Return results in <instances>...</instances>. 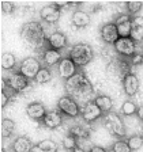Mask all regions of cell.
Segmentation results:
<instances>
[{"label": "cell", "instance_id": "7402d4cb", "mask_svg": "<svg viewBox=\"0 0 143 152\" xmlns=\"http://www.w3.org/2000/svg\"><path fill=\"white\" fill-rule=\"evenodd\" d=\"M57 142L53 141L51 139H46V140H42L40 141L38 144H35L33 147V151L32 152H57Z\"/></svg>", "mask_w": 143, "mask_h": 152}, {"label": "cell", "instance_id": "8992f818", "mask_svg": "<svg viewBox=\"0 0 143 152\" xmlns=\"http://www.w3.org/2000/svg\"><path fill=\"white\" fill-rule=\"evenodd\" d=\"M41 68V64L35 57H26L19 65V72L23 76H26L29 80H34Z\"/></svg>", "mask_w": 143, "mask_h": 152}, {"label": "cell", "instance_id": "8fae6325", "mask_svg": "<svg viewBox=\"0 0 143 152\" xmlns=\"http://www.w3.org/2000/svg\"><path fill=\"white\" fill-rule=\"evenodd\" d=\"M114 25L117 27V33L120 38L131 37V28H132V18L128 14H121L116 18Z\"/></svg>", "mask_w": 143, "mask_h": 152}, {"label": "cell", "instance_id": "d590c367", "mask_svg": "<svg viewBox=\"0 0 143 152\" xmlns=\"http://www.w3.org/2000/svg\"><path fill=\"white\" fill-rule=\"evenodd\" d=\"M138 117L140 118V120L143 121V106H140V107H138Z\"/></svg>", "mask_w": 143, "mask_h": 152}, {"label": "cell", "instance_id": "d6986e66", "mask_svg": "<svg viewBox=\"0 0 143 152\" xmlns=\"http://www.w3.org/2000/svg\"><path fill=\"white\" fill-rule=\"evenodd\" d=\"M63 60L61 53L59 50H55L51 48H46L42 53V61L46 64L48 66H53V65H59V63Z\"/></svg>", "mask_w": 143, "mask_h": 152}, {"label": "cell", "instance_id": "e0dca14e", "mask_svg": "<svg viewBox=\"0 0 143 152\" xmlns=\"http://www.w3.org/2000/svg\"><path fill=\"white\" fill-rule=\"evenodd\" d=\"M42 124L49 129H56V128L61 126V124H63V114L59 110L48 111L45 118L42 120Z\"/></svg>", "mask_w": 143, "mask_h": 152}, {"label": "cell", "instance_id": "1f68e13d", "mask_svg": "<svg viewBox=\"0 0 143 152\" xmlns=\"http://www.w3.org/2000/svg\"><path fill=\"white\" fill-rule=\"evenodd\" d=\"M112 151L113 152H132L131 148L128 147L127 141H124V140H117V141L114 142L113 145H112Z\"/></svg>", "mask_w": 143, "mask_h": 152}, {"label": "cell", "instance_id": "44dd1931", "mask_svg": "<svg viewBox=\"0 0 143 152\" xmlns=\"http://www.w3.org/2000/svg\"><path fill=\"white\" fill-rule=\"evenodd\" d=\"M90 15L82 10H76L75 12L72 14V25L78 28L86 27V26L90 25Z\"/></svg>", "mask_w": 143, "mask_h": 152}, {"label": "cell", "instance_id": "4316f807", "mask_svg": "<svg viewBox=\"0 0 143 152\" xmlns=\"http://www.w3.org/2000/svg\"><path fill=\"white\" fill-rule=\"evenodd\" d=\"M52 79V72L49 71V68H45V66H42L41 69H40V72L37 73V76H35V83H38V84H45V83L51 82Z\"/></svg>", "mask_w": 143, "mask_h": 152}, {"label": "cell", "instance_id": "8d00e7d4", "mask_svg": "<svg viewBox=\"0 0 143 152\" xmlns=\"http://www.w3.org/2000/svg\"><path fill=\"white\" fill-rule=\"evenodd\" d=\"M71 152H86V151H85V149H82L80 147H76V148L74 149V151H71Z\"/></svg>", "mask_w": 143, "mask_h": 152}, {"label": "cell", "instance_id": "5bb4252c", "mask_svg": "<svg viewBox=\"0 0 143 152\" xmlns=\"http://www.w3.org/2000/svg\"><path fill=\"white\" fill-rule=\"evenodd\" d=\"M101 38L105 44H116L119 38V33H117V27L114 23H105L101 27Z\"/></svg>", "mask_w": 143, "mask_h": 152}, {"label": "cell", "instance_id": "484cf974", "mask_svg": "<svg viewBox=\"0 0 143 152\" xmlns=\"http://www.w3.org/2000/svg\"><path fill=\"white\" fill-rule=\"evenodd\" d=\"M70 133L72 136H75L78 140L89 139V136H90V130L87 128H85L83 125H74L70 129Z\"/></svg>", "mask_w": 143, "mask_h": 152}, {"label": "cell", "instance_id": "ffe728a7", "mask_svg": "<svg viewBox=\"0 0 143 152\" xmlns=\"http://www.w3.org/2000/svg\"><path fill=\"white\" fill-rule=\"evenodd\" d=\"M33 144L32 141L25 136H19L14 140L13 142V151L14 152H32L33 151Z\"/></svg>", "mask_w": 143, "mask_h": 152}, {"label": "cell", "instance_id": "836d02e7", "mask_svg": "<svg viewBox=\"0 0 143 152\" xmlns=\"http://www.w3.org/2000/svg\"><path fill=\"white\" fill-rule=\"evenodd\" d=\"M10 99H11V94L7 92L4 88H1V91H0V107L1 109L6 107L7 104H8Z\"/></svg>", "mask_w": 143, "mask_h": 152}, {"label": "cell", "instance_id": "277c9868", "mask_svg": "<svg viewBox=\"0 0 143 152\" xmlns=\"http://www.w3.org/2000/svg\"><path fill=\"white\" fill-rule=\"evenodd\" d=\"M105 126L116 137H124L127 134V129H125V125H124L123 120L114 111L105 114Z\"/></svg>", "mask_w": 143, "mask_h": 152}, {"label": "cell", "instance_id": "83f0119b", "mask_svg": "<svg viewBox=\"0 0 143 152\" xmlns=\"http://www.w3.org/2000/svg\"><path fill=\"white\" fill-rule=\"evenodd\" d=\"M125 7H127V14L131 18H133V16H138V12L142 10L143 1H127Z\"/></svg>", "mask_w": 143, "mask_h": 152}, {"label": "cell", "instance_id": "52a82bcc", "mask_svg": "<svg viewBox=\"0 0 143 152\" xmlns=\"http://www.w3.org/2000/svg\"><path fill=\"white\" fill-rule=\"evenodd\" d=\"M6 84L8 88H11V91H14L16 94V92L25 91L29 86H30V80L18 71V72H14L8 76V79L6 80Z\"/></svg>", "mask_w": 143, "mask_h": 152}, {"label": "cell", "instance_id": "3957f363", "mask_svg": "<svg viewBox=\"0 0 143 152\" xmlns=\"http://www.w3.org/2000/svg\"><path fill=\"white\" fill-rule=\"evenodd\" d=\"M94 57L93 48L89 44H76L71 48L70 58L78 66H86Z\"/></svg>", "mask_w": 143, "mask_h": 152}, {"label": "cell", "instance_id": "4fadbf2b", "mask_svg": "<svg viewBox=\"0 0 143 152\" xmlns=\"http://www.w3.org/2000/svg\"><path fill=\"white\" fill-rule=\"evenodd\" d=\"M60 15H61V10L57 6H55L53 3L48 4V6L42 7L40 10V16H41L42 20H45L46 23H52V25L60 19Z\"/></svg>", "mask_w": 143, "mask_h": 152}, {"label": "cell", "instance_id": "30bf717a", "mask_svg": "<svg viewBox=\"0 0 143 152\" xmlns=\"http://www.w3.org/2000/svg\"><path fill=\"white\" fill-rule=\"evenodd\" d=\"M80 115H82V118H83V121H85V122L90 124V122L97 121L98 118H101L102 115H104V113H102L101 109L95 104L94 101H89L87 103L85 104V106H83Z\"/></svg>", "mask_w": 143, "mask_h": 152}, {"label": "cell", "instance_id": "d6a6232c", "mask_svg": "<svg viewBox=\"0 0 143 152\" xmlns=\"http://www.w3.org/2000/svg\"><path fill=\"white\" fill-rule=\"evenodd\" d=\"M0 8L4 14H13L15 10V3L11 0H1L0 1Z\"/></svg>", "mask_w": 143, "mask_h": 152}, {"label": "cell", "instance_id": "74e56055", "mask_svg": "<svg viewBox=\"0 0 143 152\" xmlns=\"http://www.w3.org/2000/svg\"><path fill=\"white\" fill-rule=\"evenodd\" d=\"M1 152H6V151H4V149H1Z\"/></svg>", "mask_w": 143, "mask_h": 152}, {"label": "cell", "instance_id": "9a60e30c", "mask_svg": "<svg viewBox=\"0 0 143 152\" xmlns=\"http://www.w3.org/2000/svg\"><path fill=\"white\" fill-rule=\"evenodd\" d=\"M26 113L32 120L34 121H42L46 115V109L42 103L40 102H33V103H29L27 107H26Z\"/></svg>", "mask_w": 143, "mask_h": 152}, {"label": "cell", "instance_id": "4dcf8cb0", "mask_svg": "<svg viewBox=\"0 0 143 152\" xmlns=\"http://www.w3.org/2000/svg\"><path fill=\"white\" fill-rule=\"evenodd\" d=\"M63 147L67 151H74V149L78 147V139H76L75 136H72L71 133H68L63 139Z\"/></svg>", "mask_w": 143, "mask_h": 152}, {"label": "cell", "instance_id": "5b68a950", "mask_svg": "<svg viewBox=\"0 0 143 152\" xmlns=\"http://www.w3.org/2000/svg\"><path fill=\"white\" fill-rule=\"evenodd\" d=\"M57 110L60 111L63 115L70 117V118H75L82 113L78 102H76L74 98H71L70 95L61 96V98L57 101Z\"/></svg>", "mask_w": 143, "mask_h": 152}, {"label": "cell", "instance_id": "f546056e", "mask_svg": "<svg viewBox=\"0 0 143 152\" xmlns=\"http://www.w3.org/2000/svg\"><path fill=\"white\" fill-rule=\"evenodd\" d=\"M121 113L124 115H133L138 113V106L132 101H125L121 104Z\"/></svg>", "mask_w": 143, "mask_h": 152}, {"label": "cell", "instance_id": "7a4b0ae2", "mask_svg": "<svg viewBox=\"0 0 143 152\" xmlns=\"http://www.w3.org/2000/svg\"><path fill=\"white\" fill-rule=\"evenodd\" d=\"M66 90L68 94L74 96H86L93 92V86L85 73L78 72L66 82Z\"/></svg>", "mask_w": 143, "mask_h": 152}, {"label": "cell", "instance_id": "9c48e42d", "mask_svg": "<svg viewBox=\"0 0 143 152\" xmlns=\"http://www.w3.org/2000/svg\"><path fill=\"white\" fill-rule=\"evenodd\" d=\"M57 71H59V75H60L61 79H64L67 82L68 79H71L72 76H75L78 73V65L71 60L70 57H63V60L57 65Z\"/></svg>", "mask_w": 143, "mask_h": 152}, {"label": "cell", "instance_id": "ac0fdd59", "mask_svg": "<svg viewBox=\"0 0 143 152\" xmlns=\"http://www.w3.org/2000/svg\"><path fill=\"white\" fill-rule=\"evenodd\" d=\"M131 38L135 42L143 41V16L138 15L132 18V28H131Z\"/></svg>", "mask_w": 143, "mask_h": 152}, {"label": "cell", "instance_id": "cb8c5ba5", "mask_svg": "<svg viewBox=\"0 0 143 152\" xmlns=\"http://www.w3.org/2000/svg\"><path fill=\"white\" fill-rule=\"evenodd\" d=\"M14 129H15V122L10 118H3L1 124H0V132H1V137L6 139L13 134Z\"/></svg>", "mask_w": 143, "mask_h": 152}, {"label": "cell", "instance_id": "603a6c76", "mask_svg": "<svg viewBox=\"0 0 143 152\" xmlns=\"http://www.w3.org/2000/svg\"><path fill=\"white\" fill-rule=\"evenodd\" d=\"M94 102H95V104L102 110L104 114H108V113L112 111L113 101H112V98L108 96V95H98V96H95L94 98Z\"/></svg>", "mask_w": 143, "mask_h": 152}, {"label": "cell", "instance_id": "f1b7e54d", "mask_svg": "<svg viewBox=\"0 0 143 152\" xmlns=\"http://www.w3.org/2000/svg\"><path fill=\"white\" fill-rule=\"evenodd\" d=\"M127 144L131 148V151H138V149L142 148V145H143V136H140V134H133V136L128 137Z\"/></svg>", "mask_w": 143, "mask_h": 152}, {"label": "cell", "instance_id": "2e32d148", "mask_svg": "<svg viewBox=\"0 0 143 152\" xmlns=\"http://www.w3.org/2000/svg\"><path fill=\"white\" fill-rule=\"evenodd\" d=\"M46 45L48 48L55 49V50H60L67 46V37L64 33L61 31H55L52 33L49 37L46 38Z\"/></svg>", "mask_w": 143, "mask_h": 152}, {"label": "cell", "instance_id": "d4e9b609", "mask_svg": "<svg viewBox=\"0 0 143 152\" xmlns=\"http://www.w3.org/2000/svg\"><path fill=\"white\" fill-rule=\"evenodd\" d=\"M0 64H1V68L6 71L14 69V66L16 64V58L13 53H3L0 57Z\"/></svg>", "mask_w": 143, "mask_h": 152}, {"label": "cell", "instance_id": "e575fe53", "mask_svg": "<svg viewBox=\"0 0 143 152\" xmlns=\"http://www.w3.org/2000/svg\"><path fill=\"white\" fill-rule=\"evenodd\" d=\"M89 152H108L104 147H100V145H93V148L90 149Z\"/></svg>", "mask_w": 143, "mask_h": 152}, {"label": "cell", "instance_id": "ba28073f", "mask_svg": "<svg viewBox=\"0 0 143 152\" xmlns=\"http://www.w3.org/2000/svg\"><path fill=\"white\" fill-rule=\"evenodd\" d=\"M114 49L119 54L124 57H132L136 53V42L133 41L131 37L127 38H119L116 44H114Z\"/></svg>", "mask_w": 143, "mask_h": 152}, {"label": "cell", "instance_id": "6da1fadb", "mask_svg": "<svg viewBox=\"0 0 143 152\" xmlns=\"http://www.w3.org/2000/svg\"><path fill=\"white\" fill-rule=\"evenodd\" d=\"M21 38L34 49L41 48L46 42L44 27L38 22H26L21 28Z\"/></svg>", "mask_w": 143, "mask_h": 152}, {"label": "cell", "instance_id": "7c38bea8", "mask_svg": "<svg viewBox=\"0 0 143 152\" xmlns=\"http://www.w3.org/2000/svg\"><path fill=\"white\" fill-rule=\"evenodd\" d=\"M139 86H140V82L135 73L128 72L127 75L123 76V88H124V92L128 96L136 95L138 91H139Z\"/></svg>", "mask_w": 143, "mask_h": 152}]
</instances>
